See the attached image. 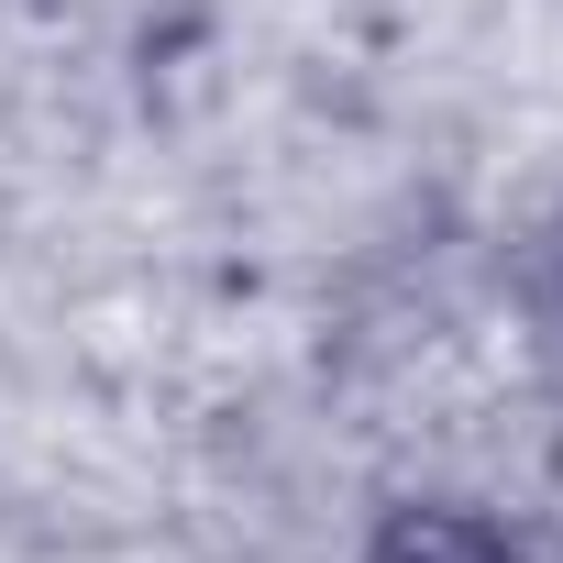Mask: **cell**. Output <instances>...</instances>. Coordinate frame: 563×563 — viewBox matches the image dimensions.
<instances>
[{"mask_svg": "<svg viewBox=\"0 0 563 563\" xmlns=\"http://www.w3.org/2000/svg\"><path fill=\"white\" fill-rule=\"evenodd\" d=\"M376 563H508V541L475 530V519H453V508H398L376 530Z\"/></svg>", "mask_w": 563, "mask_h": 563, "instance_id": "6da1fadb", "label": "cell"}]
</instances>
